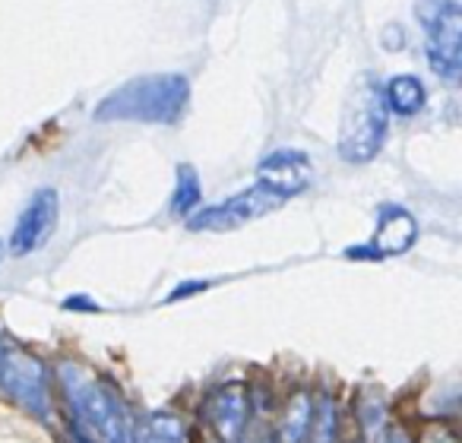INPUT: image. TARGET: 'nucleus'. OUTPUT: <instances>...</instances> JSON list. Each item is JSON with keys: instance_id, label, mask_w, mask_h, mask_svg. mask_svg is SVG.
<instances>
[{"instance_id": "f257e3e1", "label": "nucleus", "mask_w": 462, "mask_h": 443, "mask_svg": "<svg viewBox=\"0 0 462 443\" xmlns=\"http://www.w3.org/2000/svg\"><path fill=\"white\" fill-rule=\"evenodd\" d=\"M190 83L180 73L136 77L115 89L96 108L98 121H136V124H178L187 108Z\"/></svg>"}, {"instance_id": "f03ea898", "label": "nucleus", "mask_w": 462, "mask_h": 443, "mask_svg": "<svg viewBox=\"0 0 462 443\" xmlns=\"http://www.w3.org/2000/svg\"><path fill=\"white\" fill-rule=\"evenodd\" d=\"M60 383H64V396L73 409V424H79L89 437L96 434L102 443H130L127 411L102 380H96L77 365H64Z\"/></svg>"}, {"instance_id": "7ed1b4c3", "label": "nucleus", "mask_w": 462, "mask_h": 443, "mask_svg": "<svg viewBox=\"0 0 462 443\" xmlns=\"http://www.w3.org/2000/svg\"><path fill=\"white\" fill-rule=\"evenodd\" d=\"M386 105L383 89L374 79H365L358 89L352 92L342 115L339 127V152L352 165H365V162L377 159L386 140Z\"/></svg>"}, {"instance_id": "20e7f679", "label": "nucleus", "mask_w": 462, "mask_h": 443, "mask_svg": "<svg viewBox=\"0 0 462 443\" xmlns=\"http://www.w3.org/2000/svg\"><path fill=\"white\" fill-rule=\"evenodd\" d=\"M424 39H428V60L434 73L456 83L462 67V10L456 0H421L418 4Z\"/></svg>"}, {"instance_id": "39448f33", "label": "nucleus", "mask_w": 462, "mask_h": 443, "mask_svg": "<svg viewBox=\"0 0 462 443\" xmlns=\"http://www.w3.org/2000/svg\"><path fill=\"white\" fill-rule=\"evenodd\" d=\"M0 390L14 396L26 411L48 418V371L35 355L23 352L14 342H0Z\"/></svg>"}, {"instance_id": "423d86ee", "label": "nucleus", "mask_w": 462, "mask_h": 443, "mask_svg": "<svg viewBox=\"0 0 462 443\" xmlns=\"http://www.w3.org/2000/svg\"><path fill=\"white\" fill-rule=\"evenodd\" d=\"M285 199L276 197L266 187H251V190L238 193V197H228L222 203L209 206V209H199L197 216L190 218L193 232H231V228H241L254 218L266 216V212L279 209Z\"/></svg>"}, {"instance_id": "0eeeda50", "label": "nucleus", "mask_w": 462, "mask_h": 443, "mask_svg": "<svg viewBox=\"0 0 462 443\" xmlns=\"http://www.w3.org/2000/svg\"><path fill=\"white\" fill-rule=\"evenodd\" d=\"M60 218V199L54 190H39L32 197V203L23 209L20 222H16L14 235H10V254L14 257H26L35 254L51 241L54 228H58Z\"/></svg>"}, {"instance_id": "6e6552de", "label": "nucleus", "mask_w": 462, "mask_h": 443, "mask_svg": "<svg viewBox=\"0 0 462 443\" xmlns=\"http://www.w3.org/2000/svg\"><path fill=\"white\" fill-rule=\"evenodd\" d=\"M418 238V222L409 209L402 206H386L380 209V222L374 228L371 241L361 245L358 251H348V257L361 260H383V257H399L405 254Z\"/></svg>"}, {"instance_id": "1a4fd4ad", "label": "nucleus", "mask_w": 462, "mask_h": 443, "mask_svg": "<svg viewBox=\"0 0 462 443\" xmlns=\"http://www.w3.org/2000/svg\"><path fill=\"white\" fill-rule=\"evenodd\" d=\"M206 418L216 428L222 443H241V434L251 418V399L241 383H225L206 399Z\"/></svg>"}, {"instance_id": "9d476101", "label": "nucleus", "mask_w": 462, "mask_h": 443, "mask_svg": "<svg viewBox=\"0 0 462 443\" xmlns=\"http://www.w3.org/2000/svg\"><path fill=\"white\" fill-rule=\"evenodd\" d=\"M260 187L273 190L276 197L289 199L310 184V159L298 149H279L260 162Z\"/></svg>"}, {"instance_id": "9b49d317", "label": "nucleus", "mask_w": 462, "mask_h": 443, "mask_svg": "<svg viewBox=\"0 0 462 443\" xmlns=\"http://www.w3.org/2000/svg\"><path fill=\"white\" fill-rule=\"evenodd\" d=\"M424 102H428V92H424L418 77L402 73V77H393L390 83L383 86L386 111H393V115H399V117H415L418 111L424 108Z\"/></svg>"}, {"instance_id": "f8f14e48", "label": "nucleus", "mask_w": 462, "mask_h": 443, "mask_svg": "<svg viewBox=\"0 0 462 443\" xmlns=\"http://www.w3.org/2000/svg\"><path fill=\"white\" fill-rule=\"evenodd\" d=\"M130 443H184V424L168 411H152L130 424Z\"/></svg>"}, {"instance_id": "ddd939ff", "label": "nucleus", "mask_w": 462, "mask_h": 443, "mask_svg": "<svg viewBox=\"0 0 462 443\" xmlns=\"http://www.w3.org/2000/svg\"><path fill=\"white\" fill-rule=\"evenodd\" d=\"M310 418H314V399L298 392L289 402L282 418V443H304L310 430Z\"/></svg>"}, {"instance_id": "4468645a", "label": "nucleus", "mask_w": 462, "mask_h": 443, "mask_svg": "<svg viewBox=\"0 0 462 443\" xmlns=\"http://www.w3.org/2000/svg\"><path fill=\"white\" fill-rule=\"evenodd\" d=\"M197 206H199V178L190 165H180L178 168V190H174V199H171V212L180 218H187Z\"/></svg>"}, {"instance_id": "2eb2a0df", "label": "nucleus", "mask_w": 462, "mask_h": 443, "mask_svg": "<svg viewBox=\"0 0 462 443\" xmlns=\"http://www.w3.org/2000/svg\"><path fill=\"white\" fill-rule=\"evenodd\" d=\"M365 430H367V440L371 443H411L409 434H405L399 424L386 421L383 411H377V415L365 411Z\"/></svg>"}, {"instance_id": "dca6fc26", "label": "nucleus", "mask_w": 462, "mask_h": 443, "mask_svg": "<svg viewBox=\"0 0 462 443\" xmlns=\"http://www.w3.org/2000/svg\"><path fill=\"white\" fill-rule=\"evenodd\" d=\"M418 443H459V440H456L453 430L437 428V430H428V434H421V440H418Z\"/></svg>"}, {"instance_id": "f3484780", "label": "nucleus", "mask_w": 462, "mask_h": 443, "mask_svg": "<svg viewBox=\"0 0 462 443\" xmlns=\"http://www.w3.org/2000/svg\"><path fill=\"white\" fill-rule=\"evenodd\" d=\"M206 289V282H190V285H180L178 291H171V298L168 301H180L184 295H190V291H203Z\"/></svg>"}, {"instance_id": "a211bd4d", "label": "nucleus", "mask_w": 462, "mask_h": 443, "mask_svg": "<svg viewBox=\"0 0 462 443\" xmlns=\"http://www.w3.org/2000/svg\"><path fill=\"white\" fill-rule=\"evenodd\" d=\"M67 308H79V310H98L96 304H92V301H86L83 295H73L70 301H67Z\"/></svg>"}, {"instance_id": "6ab92c4d", "label": "nucleus", "mask_w": 462, "mask_h": 443, "mask_svg": "<svg viewBox=\"0 0 462 443\" xmlns=\"http://www.w3.org/2000/svg\"><path fill=\"white\" fill-rule=\"evenodd\" d=\"M254 443H276L273 437H260V440H254Z\"/></svg>"}, {"instance_id": "aec40b11", "label": "nucleus", "mask_w": 462, "mask_h": 443, "mask_svg": "<svg viewBox=\"0 0 462 443\" xmlns=\"http://www.w3.org/2000/svg\"><path fill=\"white\" fill-rule=\"evenodd\" d=\"M0 257H4V245H0Z\"/></svg>"}]
</instances>
